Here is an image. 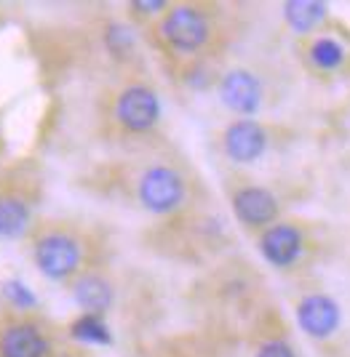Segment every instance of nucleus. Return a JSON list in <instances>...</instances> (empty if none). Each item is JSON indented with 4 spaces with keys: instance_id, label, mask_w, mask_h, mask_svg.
<instances>
[{
    "instance_id": "1",
    "label": "nucleus",
    "mask_w": 350,
    "mask_h": 357,
    "mask_svg": "<svg viewBox=\"0 0 350 357\" xmlns=\"http://www.w3.org/2000/svg\"><path fill=\"white\" fill-rule=\"evenodd\" d=\"M75 184L96 197L150 213L155 219H166L209 200L196 168L177 149L161 142L118 152L78 176Z\"/></svg>"
},
{
    "instance_id": "2",
    "label": "nucleus",
    "mask_w": 350,
    "mask_h": 357,
    "mask_svg": "<svg viewBox=\"0 0 350 357\" xmlns=\"http://www.w3.org/2000/svg\"><path fill=\"white\" fill-rule=\"evenodd\" d=\"M147 38L182 83L203 89L217 83L222 73L217 61L228 51L233 27L222 6L180 0L168 3L147 24Z\"/></svg>"
},
{
    "instance_id": "3",
    "label": "nucleus",
    "mask_w": 350,
    "mask_h": 357,
    "mask_svg": "<svg viewBox=\"0 0 350 357\" xmlns=\"http://www.w3.org/2000/svg\"><path fill=\"white\" fill-rule=\"evenodd\" d=\"M193 304L214 331L254 344L273 314L265 278L241 256H222L203 269L193 285Z\"/></svg>"
},
{
    "instance_id": "4",
    "label": "nucleus",
    "mask_w": 350,
    "mask_h": 357,
    "mask_svg": "<svg viewBox=\"0 0 350 357\" xmlns=\"http://www.w3.org/2000/svg\"><path fill=\"white\" fill-rule=\"evenodd\" d=\"M38 272L54 283H75L94 269L107 267L110 243L92 222L75 216H35L24 232Z\"/></svg>"
},
{
    "instance_id": "5",
    "label": "nucleus",
    "mask_w": 350,
    "mask_h": 357,
    "mask_svg": "<svg viewBox=\"0 0 350 357\" xmlns=\"http://www.w3.org/2000/svg\"><path fill=\"white\" fill-rule=\"evenodd\" d=\"M163 118V105L158 91L139 75H121L96 93L94 126L105 144L121 152L158 144V126Z\"/></svg>"
},
{
    "instance_id": "6",
    "label": "nucleus",
    "mask_w": 350,
    "mask_h": 357,
    "mask_svg": "<svg viewBox=\"0 0 350 357\" xmlns=\"http://www.w3.org/2000/svg\"><path fill=\"white\" fill-rule=\"evenodd\" d=\"M142 240L161 259L193 267H209L222 256H228L230 232L225 219L206 200L193 208L171 213L166 219H155L152 227L145 229Z\"/></svg>"
},
{
    "instance_id": "7",
    "label": "nucleus",
    "mask_w": 350,
    "mask_h": 357,
    "mask_svg": "<svg viewBox=\"0 0 350 357\" xmlns=\"http://www.w3.org/2000/svg\"><path fill=\"white\" fill-rule=\"evenodd\" d=\"M0 357H67L57 323L22 304L0 307Z\"/></svg>"
},
{
    "instance_id": "8",
    "label": "nucleus",
    "mask_w": 350,
    "mask_h": 357,
    "mask_svg": "<svg viewBox=\"0 0 350 357\" xmlns=\"http://www.w3.org/2000/svg\"><path fill=\"white\" fill-rule=\"evenodd\" d=\"M259 256L278 272L294 275L305 269L321 251L319 224L294 216H281L257 235Z\"/></svg>"
},
{
    "instance_id": "9",
    "label": "nucleus",
    "mask_w": 350,
    "mask_h": 357,
    "mask_svg": "<svg viewBox=\"0 0 350 357\" xmlns=\"http://www.w3.org/2000/svg\"><path fill=\"white\" fill-rule=\"evenodd\" d=\"M225 195L233 211V219L244 227L246 232L259 235L284 216V200L273 187L262 184L246 174H230L225 178Z\"/></svg>"
},
{
    "instance_id": "10",
    "label": "nucleus",
    "mask_w": 350,
    "mask_h": 357,
    "mask_svg": "<svg viewBox=\"0 0 350 357\" xmlns=\"http://www.w3.org/2000/svg\"><path fill=\"white\" fill-rule=\"evenodd\" d=\"M41 200V176L16 165L0 174V238H19L35 219V206Z\"/></svg>"
},
{
    "instance_id": "11",
    "label": "nucleus",
    "mask_w": 350,
    "mask_h": 357,
    "mask_svg": "<svg viewBox=\"0 0 350 357\" xmlns=\"http://www.w3.org/2000/svg\"><path fill=\"white\" fill-rule=\"evenodd\" d=\"M275 144L273 126L257 118H233L217 134L219 155L233 165H251L262 160Z\"/></svg>"
},
{
    "instance_id": "12",
    "label": "nucleus",
    "mask_w": 350,
    "mask_h": 357,
    "mask_svg": "<svg viewBox=\"0 0 350 357\" xmlns=\"http://www.w3.org/2000/svg\"><path fill=\"white\" fill-rule=\"evenodd\" d=\"M217 96L235 118H257L268 105V83L259 70L249 64H235L217 77Z\"/></svg>"
},
{
    "instance_id": "13",
    "label": "nucleus",
    "mask_w": 350,
    "mask_h": 357,
    "mask_svg": "<svg viewBox=\"0 0 350 357\" xmlns=\"http://www.w3.org/2000/svg\"><path fill=\"white\" fill-rule=\"evenodd\" d=\"M294 314H297V326L316 342L332 339L342 326L340 304L323 291H305L302 296L294 301Z\"/></svg>"
},
{
    "instance_id": "14",
    "label": "nucleus",
    "mask_w": 350,
    "mask_h": 357,
    "mask_svg": "<svg viewBox=\"0 0 350 357\" xmlns=\"http://www.w3.org/2000/svg\"><path fill=\"white\" fill-rule=\"evenodd\" d=\"M300 56H302L305 67L316 75H335L345 67L348 61V48L342 40H337L335 35L326 32H316L300 38Z\"/></svg>"
},
{
    "instance_id": "15",
    "label": "nucleus",
    "mask_w": 350,
    "mask_h": 357,
    "mask_svg": "<svg viewBox=\"0 0 350 357\" xmlns=\"http://www.w3.org/2000/svg\"><path fill=\"white\" fill-rule=\"evenodd\" d=\"M70 291L86 314H105L115 304V285L107 275V267L78 278L75 283H70Z\"/></svg>"
},
{
    "instance_id": "16",
    "label": "nucleus",
    "mask_w": 350,
    "mask_h": 357,
    "mask_svg": "<svg viewBox=\"0 0 350 357\" xmlns=\"http://www.w3.org/2000/svg\"><path fill=\"white\" fill-rule=\"evenodd\" d=\"M284 19L300 38L321 32V24L326 22V6L313 0H291L284 6Z\"/></svg>"
},
{
    "instance_id": "17",
    "label": "nucleus",
    "mask_w": 350,
    "mask_h": 357,
    "mask_svg": "<svg viewBox=\"0 0 350 357\" xmlns=\"http://www.w3.org/2000/svg\"><path fill=\"white\" fill-rule=\"evenodd\" d=\"M251 357H300V355H297V349L284 336H268V339L254 344Z\"/></svg>"
},
{
    "instance_id": "18",
    "label": "nucleus",
    "mask_w": 350,
    "mask_h": 357,
    "mask_svg": "<svg viewBox=\"0 0 350 357\" xmlns=\"http://www.w3.org/2000/svg\"><path fill=\"white\" fill-rule=\"evenodd\" d=\"M75 339H89V342H107V328L102 326L99 314H83L73 326Z\"/></svg>"
}]
</instances>
